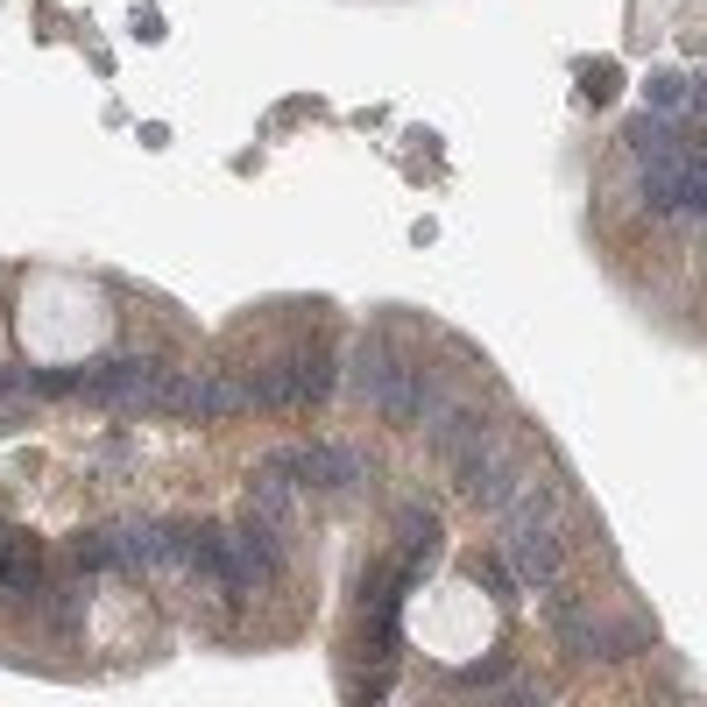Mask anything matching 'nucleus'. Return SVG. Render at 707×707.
I'll list each match as a JSON object with an SVG mask.
<instances>
[{"instance_id":"1","label":"nucleus","mask_w":707,"mask_h":707,"mask_svg":"<svg viewBox=\"0 0 707 707\" xmlns=\"http://www.w3.org/2000/svg\"><path fill=\"white\" fill-rule=\"evenodd\" d=\"M14 326H22V347L36 361H79V354H93L99 340H107V305H99L93 283L57 276L50 269V276L28 283Z\"/></svg>"}]
</instances>
